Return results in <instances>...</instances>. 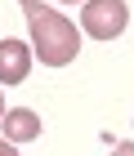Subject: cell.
<instances>
[{
  "label": "cell",
  "instance_id": "6da1fadb",
  "mask_svg": "<svg viewBox=\"0 0 134 156\" xmlns=\"http://www.w3.org/2000/svg\"><path fill=\"white\" fill-rule=\"evenodd\" d=\"M27 13V27H31V54H40L45 67H67L81 49V31L67 13L49 9L40 0H18Z\"/></svg>",
  "mask_w": 134,
  "mask_h": 156
},
{
  "label": "cell",
  "instance_id": "7a4b0ae2",
  "mask_svg": "<svg viewBox=\"0 0 134 156\" xmlns=\"http://www.w3.org/2000/svg\"><path fill=\"white\" fill-rule=\"evenodd\" d=\"M130 23V9H125V0H85V13H81V27H85V36L94 40H116Z\"/></svg>",
  "mask_w": 134,
  "mask_h": 156
},
{
  "label": "cell",
  "instance_id": "3957f363",
  "mask_svg": "<svg viewBox=\"0 0 134 156\" xmlns=\"http://www.w3.org/2000/svg\"><path fill=\"white\" fill-rule=\"evenodd\" d=\"M31 45L27 40H0V85H23L31 72Z\"/></svg>",
  "mask_w": 134,
  "mask_h": 156
},
{
  "label": "cell",
  "instance_id": "277c9868",
  "mask_svg": "<svg viewBox=\"0 0 134 156\" xmlns=\"http://www.w3.org/2000/svg\"><path fill=\"white\" fill-rule=\"evenodd\" d=\"M0 125H5V138L9 143H31V138H40V116L27 107H13L0 116Z\"/></svg>",
  "mask_w": 134,
  "mask_h": 156
},
{
  "label": "cell",
  "instance_id": "5b68a950",
  "mask_svg": "<svg viewBox=\"0 0 134 156\" xmlns=\"http://www.w3.org/2000/svg\"><path fill=\"white\" fill-rule=\"evenodd\" d=\"M0 156H18V147H13L9 138H0Z\"/></svg>",
  "mask_w": 134,
  "mask_h": 156
},
{
  "label": "cell",
  "instance_id": "8992f818",
  "mask_svg": "<svg viewBox=\"0 0 134 156\" xmlns=\"http://www.w3.org/2000/svg\"><path fill=\"white\" fill-rule=\"evenodd\" d=\"M112 156H134V143H121V147H112Z\"/></svg>",
  "mask_w": 134,
  "mask_h": 156
},
{
  "label": "cell",
  "instance_id": "52a82bcc",
  "mask_svg": "<svg viewBox=\"0 0 134 156\" xmlns=\"http://www.w3.org/2000/svg\"><path fill=\"white\" fill-rule=\"evenodd\" d=\"M0 116H5V98H0Z\"/></svg>",
  "mask_w": 134,
  "mask_h": 156
},
{
  "label": "cell",
  "instance_id": "ba28073f",
  "mask_svg": "<svg viewBox=\"0 0 134 156\" xmlns=\"http://www.w3.org/2000/svg\"><path fill=\"white\" fill-rule=\"evenodd\" d=\"M67 5H76V0H67Z\"/></svg>",
  "mask_w": 134,
  "mask_h": 156
}]
</instances>
